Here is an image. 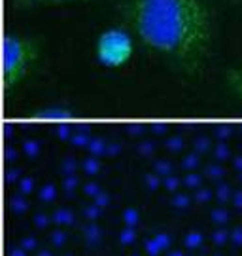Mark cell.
Segmentation results:
<instances>
[{
  "instance_id": "1",
  "label": "cell",
  "mask_w": 242,
  "mask_h": 256,
  "mask_svg": "<svg viewBox=\"0 0 242 256\" xmlns=\"http://www.w3.org/2000/svg\"><path fill=\"white\" fill-rule=\"evenodd\" d=\"M125 19L144 48L195 72L212 48V12L207 0H127Z\"/></svg>"
},
{
  "instance_id": "2",
  "label": "cell",
  "mask_w": 242,
  "mask_h": 256,
  "mask_svg": "<svg viewBox=\"0 0 242 256\" xmlns=\"http://www.w3.org/2000/svg\"><path fill=\"white\" fill-rule=\"evenodd\" d=\"M38 44L30 38L15 32H6L4 36V70H2V82L4 93L9 95L28 76L32 66L38 61Z\"/></svg>"
},
{
  "instance_id": "3",
  "label": "cell",
  "mask_w": 242,
  "mask_h": 256,
  "mask_svg": "<svg viewBox=\"0 0 242 256\" xmlns=\"http://www.w3.org/2000/svg\"><path fill=\"white\" fill-rule=\"evenodd\" d=\"M135 54V40L123 27H110L102 30L95 42V57L106 68L125 66Z\"/></svg>"
},
{
  "instance_id": "4",
  "label": "cell",
  "mask_w": 242,
  "mask_h": 256,
  "mask_svg": "<svg viewBox=\"0 0 242 256\" xmlns=\"http://www.w3.org/2000/svg\"><path fill=\"white\" fill-rule=\"evenodd\" d=\"M34 118H38V120H68V118H72V112L66 108H61V106H49V108L34 112Z\"/></svg>"
},
{
  "instance_id": "5",
  "label": "cell",
  "mask_w": 242,
  "mask_h": 256,
  "mask_svg": "<svg viewBox=\"0 0 242 256\" xmlns=\"http://www.w3.org/2000/svg\"><path fill=\"white\" fill-rule=\"evenodd\" d=\"M227 80L231 84L233 92L237 93L239 101L242 102V68H235V70H229L227 72Z\"/></svg>"
},
{
  "instance_id": "6",
  "label": "cell",
  "mask_w": 242,
  "mask_h": 256,
  "mask_svg": "<svg viewBox=\"0 0 242 256\" xmlns=\"http://www.w3.org/2000/svg\"><path fill=\"white\" fill-rule=\"evenodd\" d=\"M28 6H63V4H76L85 0H23Z\"/></svg>"
},
{
  "instance_id": "7",
  "label": "cell",
  "mask_w": 242,
  "mask_h": 256,
  "mask_svg": "<svg viewBox=\"0 0 242 256\" xmlns=\"http://www.w3.org/2000/svg\"><path fill=\"white\" fill-rule=\"evenodd\" d=\"M53 220L57 224H72V220H74V214H72L68 209H61L55 212Z\"/></svg>"
},
{
  "instance_id": "8",
  "label": "cell",
  "mask_w": 242,
  "mask_h": 256,
  "mask_svg": "<svg viewBox=\"0 0 242 256\" xmlns=\"http://www.w3.org/2000/svg\"><path fill=\"white\" fill-rule=\"evenodd\" d=\"M89 148H91V152H93L95 156L108 152V144L104 142V140H102V138H91Z\"/></svg>"
},
{
  "instance_id": "9",
  "label": "cell",
  "mask_w": 242,
  "mask_h": 256,
  "mask_svg": "<svg viewBox=\"0 0 242 256\" xmlns=\"http://www.w3.org/2000/svg\"><path fill=\"white\" fill-rule=\"evenodd\" d=\"M99 169H100V164L97 158H87V160L83 162V171L87 174H95Z\"/></svg>"
},
{
  "instance_id": "10",
  "label": "cell",
  "mask_w": 242,
  "mask_h": 256,
  "mask_svg": "<svg viewBox=\"0 0 242 256\" xmlns=\"http://www.w3.org/2000/svg\"><path fill=\"white\" fill-rule=\"evenodd\" d=\"M201 241H203V236L197 234V232H193V234H189L188 238H186V247L188 248H195L201 245Z\"/></svg>"
},
{
  "instance_id": "11",
  "label": "cell",
  "mask_w": 242,
  "mask_h": 256,
  "mask_svg": "<svg viewBox=\"0 0 242 256\" xmlns=\"http://www.w3.org/2000/svg\"><path fill=\"white\" fill-rule=\"evenodd\" d=\"M138 212H136L135 209H127L125 212H123V220L127 222V226H135L136 222H138Z\"/></svg>"
},
{
  "instance_id": "12",
  "label": "cell",
  "mask_w": 242,
  "mask_h": 256,
  "mask_svg": "<svg viewBox=\"0 0 242 256\" xmlns=\"http://www.w3.org/2000/svg\"><path fill=\"white\" fill-rule=\"evenodd\" d=\"M40 198L44 200V202H51L55 198V186L53 184H47V186H44L42 190H40Z\"/></svg>"
},
{
  "instance_id": "13",
  "label": "cell",
  "mask_w": 242,
  "mask_h": 256,
  "mask_svg": "<svg viewBox=\"0 0 242 256\" xmlns=\"http://www.w3.org/2000/svg\"><path fill=\"white\" fill-rule=\"evenodd\" d=\"M172 203H174V207H178V209H186V207L189 205V198L186 196V194H176L174 200H172Z\"/></svg>"
},
{
  "instance_id": "14",
  "label": "cell",
  "mask_w": 242,
  "mask_h": 256,
  "mask_svg": "<svg viewBox=\"0 0 242 256\" xmlns=\"http://www.w3.org/2000/svg\"><path fill=\"white\" fill-rule=\"evenodd\" d=\"M182 165H184L186 169H189V171H191V169H195V167L199 165V156L197 154L186 156V158H184V162H182Z\"/></svg>"
},
{
  "instance_id": "15",
  "label": "cell",
  "mask_w": 242,
  "mask_h": 256,
  "mask_svg": "<svg viewBox=\"0 0 242 256\" xmlns=\"http://www.w3.org/2000/svg\"><path fill=\"white\" fill-rule=\"evenodd\" d=\"M212 218H214V222H218V224H225V222L229 220V212L225 209H216L214 212H212Z\"/></svg>"
},
{
  "instance_id": "16",
  "label": "cell",
  "mask_w": 242,
  "mask_h": 256,
  "mask_svg": "<svg viewBox=\"0 0 242 256\" xmlns=\"http://www.w3.org/2000/svg\"><path fill=\"white\" fill-rule=\"evenodd\" d=\"M72 140H74L76 144H89L91 137L85 133V131H78V133H74V135H72Z\"/></svg>"
},
{
  "instance_id": "17",
  "label": "cell",
  "mask_w": 242,
  "mask_h": 256,
  "mask_svg": "<svg viewBox=\"0 0 242 256\" xmlns=\"http://www.w3.org/2000/svg\"><path fill=\"white\" fill-rule=\"evenodd\" d=\"M85 236H87V239H89V241H97V239H99V236H100L99 226L91 222L89 226H87V230H85Z\"/></svg>"
},
{
  "instance_id": "18",
  "label": "cell",
  "mask_w": 242,
  "mask_h": 256,
  "mask_svg": "<svg viewBox=\"0 0 242 256\" xmlns=\"http://www.w3.org/2000/svg\"><path fill=\"white\" fill-rule=\"evenodd\" d=\"M184 184L188 186V188H197L199 184H201V176L197 173H189L186 178H184Z\"/></svg>"
},
{
  "instance_id": "19",
  "label": "cell",
  "mask_w": 242,
  "mask_h": 256,
  "mask_svg": "<svg viewBox=\"0 0 242 256\" xmlns=\"http://www.w3.org/2000/svg\"><path fill=\"white\" fill-rule=\"evenodd\" d=\"M214 156L220 160V162H224V160H227V158H229V150H227V146H225L224 142H220V144L216 146Z\"/></svg>"
},
{
  "instance_id": "20",
  "label": "cell",
  "mask_w": 242,
  "mask_h": 256,
  "mask_svg": "<svg viewBox=\"0 0 242 256\" xmlns=\"http://www.w3.org/2000/svg\"><path fill=\"white\" fill-rule=\"evenodd\" d=\"M23 148H25L27 156H36L38 152H40V144H38L36 140H27V142L23 144Z\"/></svg>"
},
{
  "instance_id": "21",
  "label": "cell",
  "mask_w": 242,
  "mask_h": 256,
  "mask_svg": "<svg viewBox=\"0 0 242 256\" xmlns=\"http://www.w3.org/2000/svg\"><path fill=\"white\" fill-rule=\"evenodd\" d=\"M133 241H135V230L133 226H129L121 232V243H133Z\"/></svg>"
},
{
  "instance_id": "22",
  "label": "cell",
  "mask_w": 242,
  "mask_h": 256,
  "mask_svg": "<svg viewBox=\"0 0 242 256\" xmlns=\"http://www.w3.org/2000/svg\"><path fill=\"white\" fill-rule=\"evenodd\" d=\"M146 184H148V186H150V188H153V190H155V188H159V184H161V174H148V176H146Z\"/></svg>"
},
{
  "instance_id": "23",
  "label": "cell",
  "mask_w": 242,
  "mask_h": 256,
  "mask_svg": "<svg viewBox=\"0 0 242 256\" xmlns=\"http://www.w3.org/2000/svg\"><path fill=\"white\" fill-rule=\"evenodd\" d=\"M11 209L15 210V212H23V210L27 209V202L21 200V198H13L11 200Z\"/></svg>"
},
{
  "instance_id": "24",
  "label": "cell",
  "mask_w": 242,
  "mask_h": 256,
  "mask_svg": "<svg viewBox=\"0 0 242 256\" xmlns=\"http://www.w3.org/2000/svg\"><path fill=\"white\" fill-rule=\"evenodd\" d=\"M146 250L150 252V256H157V252L161 250V247H159V243L155 241V238L153 239H150L148 243H146Z\"/></svg>"
},
{
  "instance_id": "25",
  "label": "cell",
  "mask_w": 242,
  "mask_h": 256,
  "mask_svg": "<svg viewBox=\"0 0 242 256\" xmlns=\"http://www.w3.org/2000/svg\"><path fill=\"white\" fill-rule=\"evenodd\" d=\"M163 184H165V186H167L171 192H176V188L180 186V180L176 178V176H165Z\"/></svg>"
},
{
  "instance_id": "26",
  "label": "cell",
  "mask_w": 242,
  "mask_h": 256,
  "mask_svg": "<svg viewBox=\"0 0 242 256\" xmlns=\"http://www.w3.org/2000/svg\"><path fill=\"white\" fill-rule=\"evenodd\" d=\"M155 173L161 174V176H169V173H171V164H167V162H159L157 167H155Z\"/></svg>"
},
{
  "instance_id": "27",
  "label": "cell",
  "mask_w": 242,
  "mask_h": 256,
  "mask_svg": "<svg viewBox=\"0 0 242 256\" xmlns=\"http://www.w3.org/2000/svg\"><path fill=\"white\" fill-rule=\"evenodd\" d=\"M229 194H231L229 186H227V184H222V186L218 188L216 196H218V200H220V202H225V200H229Z\"/></svg>"
},
{
  "instance_id": "28",
  "label": "cell",
  "mask_w": 242,
  "mask_h": 256,
  "mask_svg": "<svg viewBox=\"0 0 242 256\" xmlns=\"http://www.w3.org/2000/svg\"><path fill=\"white\" fill-rule=\"evenodd\" d=\"M195 148H197V152H207L208 148H210V140L208 138H197L195 140Z\"/></svg>"
},
{
  "instance_id": "29",
  "label": "cell",
  "mask_w": 242,
  "mask_h": 256,
  "mask_svg": "<svg viewBox=\"0 0 242 256\" xmlns=\"http://www.w3.org/2000/svg\"><path fill=\"white\" fill-rule=\"evenodd\" d=\"M227 238H231V236H229V234H227V232H224V230H220V232H216L214 234V243H218V245H222V243H225V241H227Z\"/></svg>"
},
{
  "instance_id": "30",
  "label": "cell",
  "mask_w": 242,
  "mask_h": 256,
  "mask_svg": "<svg viewBox=\"0 0 242 256\" xmlns=\"http://www.w3.org/2000/svg\"><path fill=\"white\" fill-rule=\"evenodd\" d=\"M182 144H184V142H182V138H178V137L171 138V140H169V142H167V146L171 148L172 152H178L180 148H182Z\"/></svg>"
},
{
  "instance_id": "31",
  "label": "cell",
  "mask_w": 242,
  "mask_h": 256,
  "mask_svg": "<svg viewBox=\"0 0 242 256\" xmlns=\"http://www.w3.org/2000/svg\"><path fill=\"white\" fill-rule=\"evenodd\" d=\"M32 186H34L32 178H23V180H21V192H23V194L32 192Z\"/></svg>"
},
{
  "instance_id": "32",
  "label": "cell",
  "mask_w": 242,
  "mask_h": 256,
  "mask_svg": "<svg viewBox=\"0 0 242 256\" xmlns=\"http://www.w3.org/2000/svg\"><path fill=\"white\" fill-rule=\"evenodd\" d=\"M208 174H210V176H214V178H220V176L224 174V169H222L220 165H214V167L210 165V167H208Z\"/></svg>"
},
{
  "instance_id": "33",
  "label": "cell",
  "mask_w": 242,
  "mask_h": 256,
  "mask_svg": "<svg viewBox=\"0 0 242 256\" xmlns=\"http://www.w3.org/2000/svg\"><path fill=\"white\" fill-rule=\"evenodd\" d=\"M100 212V207L99 205H93V207H87L85 209V216H89V218H97Z\"/></svg>"
},
{
  "instance_id": "34",
  "label": "cell",
  "mask_w": 242,
  "mask_h": 256,
  "mask_svg": "<svg viewBox=\"0 0 242 256\" xmlns=\"http://www.w3.org/2000/svg\"><path fill=\"white\" fill-rule=\"evenodd\" d=\"M210 198H212V192H210V190H199L197 192V202H201V203L208 202Z\"/></svg>"
},
{
  "instance_id": "35",
  "label": "cell",
  "mask_w": 242,
  "mask_h": 256,
  "mask_svg": "<svg viewBox=\"0 0 242 256\" xmlns=\"http://www.w3.org/2000/svg\"><path fill=\"white\" fill-rule=\"evenodd\" d=\"M74 186H78V180H76V176H74V174H68V176H66V180H64V188L70 192Z\"/></svg>"
},
{
  "instance_id": "36",
  "label": "cell",
  "mask_w": 242,
  "mask_h": 256,
  "mask_svg": "<svg viewBox=\"0 0 242 256\" xmlns=\"http://www.w3.org/2000/svg\"><path fill=\"white\" fill-rule=\"evenodd\" d=\"M85 194H87V196H93V198H97V196L100 194L99 186H97V184H87V186H85Z\"/></svg>"
},
{
  "instance_id": "37",
  "label": "cell",
  "mask_w": 242,
  "mask_h": 256,
  "mask_svg": "<svg viewBox=\"0 0 242 256\" xmlns=\"http://www.w3.org/2000/svg\"><path fill=\"white\" fill-rule=\"evenodd\" d=\"M231 241H233L235 245H241L242 243V228H237L233 234H231Z\"/></svg>"
},
{
  "instance_id": "38",
  "label": "cell",
  "mask_w": 242,
  "mask_h": 256,
  "mask_svg": "<svg viewBox=\"0 0 242 256\" xmlns=\"http://www.w3.org/2000/svg\"><path fill=\"white\" fill-rule=\"evenodd\" d=\"M155 241H157V243H159V247L161 248H165V247H169V243H171V239H169V236H157V238H155Z\"/></svg>"
},
{
  "instance_id": "39",
  "label": "cell",
  "mask_w": 242,
  "mask_h": 256,
  "mask_svg": "<svg viewBox=\"0 0 242 256\" xmlns=\"http://www.w3.org/2000/svg\"><path fill=\"white\" fill-rule=\"evenodd\" d=\"M57 131H59V137H61V138L72 137V135H70V128H68V126H61V128L57 129Z\"/></svg>"
},
{
  "instance_id": "40",
  "label": "cell",
  "mask_w": 242,
  "mask_h": 256,
  "mask_svg": "<svg viewBox=\"0 0 242 256\" xmlns=\"http://www.w3.org/2000/svg\"><path fill=\"white\" fill-rule=\"evenodd\" d=\"M64 238H66V236H64L63 232H55V234H53V243H55V245H63Z\"/></svg>"
},
{
  "instance_id": "41",
  "label": "cell",
  "mask_w": 242,
  "mask_h": 256,
  "mask_svg": "<svg viewBox=\"0 0 242 256\" xmlns=\"http://www.w3.org/2000/svg\"><path fill=\"white\" fill-rule=\"evenodd\" d=\"M233 203L235 207H242V192H237L233 196Z\"/></svg>"
},
{
  "instance_id": "42",
  "label": "cell",
  "mask_w": 242,
  "mask_h": 256,
  "mask_svg": "<svg viewBox=\"0 0 242 256\" xmlns=\"http://www.w3.org/2000/svg\"><path fill=\"white\" fill-rule=\"evenodd\" d=\"M95 200H97V205H99V207H102V205H104V203H108L106 194H99V196H97V198H95Z\"/></svg>"
},
{
  "instance_id": "43",
  "label": "cell",
  "mask_w": 242,
  "mask_h": 256,
  "mask_svg": "<svg viewBox=\"0 0 242 256\" xmlns=\"http://www.w3.org/2000/svg\"><path fill=\"white\" fill-rule=\"evenodd\" d=\"M152 144H150V142H144V144H142V146H140V154H144V156H146V154H150V152H152Z\"/></svg>"
},
{
  "instance_id": "44",
  "label": "cell",
  "mask_w": 242,
  "mask_h": 256,
  "mask_svg": "<svg viewBox=\"0 0 242 256\" xmlns=\"http://www.w3.org/2000/svg\"><path fill=\"white\" fill-rule=\"evenodd\" d=\"M15 178H19V171H9V173H8V182H13Z\"/></svg>"
},
{
  "instance_id": "45",
  "label": "cell",
  "mask_w": 242,
  "mask_h": 256,
  "mask_svg": "<svg viewBox=\"0 0 242 256\" xmlns=\"http://www.w3.org/2000/svg\"><path fill=\"white\" fill-rule=\"evenodd\" d=\"M36 222H38V226L42 228V226H45V222H47V216H44V214H40V216H36Z\"/></svg>"
},
{
  "instance_id": "46",
  "label": "cell",
  "mask_w": 242,
  "mask_h": 256,
  "mask_svg": "<svg viewBox=\"0 0 242 256\" xmlns=\"http://www.w3.org/2000/svg\"><path fill=\"white\" fill-rule=\"evenodd\" d=\"M227 135H229V129H227V128H220V135H218V137L225 138Z\"/></svg>"
},
{
  "instance_id": "47",
  "label": "cell",
  "mask_w": 242,
  "mask_h": 256,
  "mask_svg": "<svg viewBox=\"0 0 242 256\" xmlns=\"http://www.w3.org/2000/svg\"><path fill=\"white\" fill-rule=\"evenodd\" d=\"M235 167H237L239 171H242V156H241V158H237V160H235Z\"/></svg>"
},
{
  "instance_id": "48",
  "label": "cell",
  "mask_w": 242,
  "mask_h": 256,
  "mask_svg": "<svg viewBox=\"0 0 242 256\" xmlns=\"http://www.w3.org/2000/svg\"><path fill=\"white\" fill-rule=\"evenodd\" d=\"M11 256H25V250L19 248V250H11Z\"/></svg>"
},
{
  "instance_id": "49",
  "label": "cell",
  "mask_w": 242,
  "mask_h": 256,
  "mask_svg": "<svg viewBox=\"0 0 242 256\" xmlns=\"http://www.w3.org/2000/svg\"><path fill=\"white\" fill-rule=\"evenodd\" d=\"M34 239H25V247H34Z\"/></svg>"
},
{
  "instance_id": "50",
  "label": "cell",
  "mask_w": 242,
  "mask_h": 256,
  "mask_svg": "<svg viewBox=\"0 0 242 256\" xmlns=\"http://www.w3.org/2000/svg\"><path fill=\"white\" fill-rule=\"evenodd\" d=\"M40 256H51V254H49L47 250H42V252H40Z\"/></svg>"
},
{
  "instance_id": "51",
  "label": "cell",
  "mask_w": 242,
  "mask_h": 256,
  "mask_svg": "<svg viewBox=\"0 0 242 256\" xmlns=\"http://www.w3.org/2000/svg\"><path fill=\"white\" fill-rule=\"evenodd\" d=\"M169 256H184L182 252H172V254H169Z\"/></svg>"
},
{
  "instance_id": "52",
  "label": "cell",
  "mask_w": 242,
  "mask_h": 256,
  "mask_svg": "<svg viewBox=\"0 0 242 256\" xmlns=\"http://www.w3.org/2000/svg\"><path fill=\"white\" fill-rule=\"evenodd\" d=\"M241 178H242V171H241Z\"/></svg>"
}]
</instances>
